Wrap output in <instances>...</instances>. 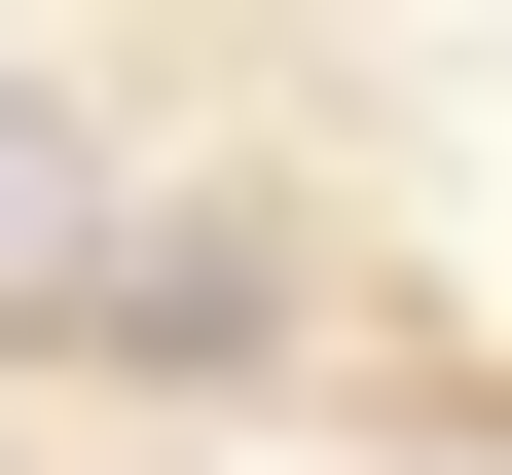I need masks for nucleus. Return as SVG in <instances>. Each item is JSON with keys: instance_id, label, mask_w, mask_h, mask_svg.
<instances>
[{"instance_id": "obj_1", "label": "nucleus", "mask_w": 512, "mask_h": 475, "mask_svg": "<svg viewBox=\"0 0 512 475\" xmlns=\"http://www.w3.org/2000/svg\"><path fill=\"white\" fill-rule=\"evenodd\" d=\"M74 220H110V147H74L37 74H0V293H74Z\"/></svg>"}]
</instances>
